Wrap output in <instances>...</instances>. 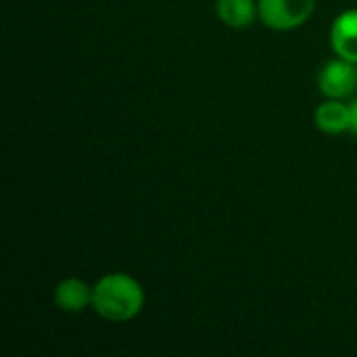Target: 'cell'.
I'll list each match as a JSON object with an SVG mask.
<instances>
[{"instance_id": "1", "label": "cell", "mask_w": 357, "mask_h": 357, "mask_svg": "<svg viewBox=\"0 0 357 357\" xmlns=\"http://www.w3.org/2000/svg\"><path fill=\"white\" fill-rule=\"evenodd\" d=\"M144 305L142 287L128 274H107L92 289V307L109 322H126Z\"/></svg>"}, {"instance_id": "2", "label": "cell", "mask_w": 357, "mask_h": 357, "mask_svg": "<svg viewBox=\"0 0 357 357\" xmlns=\"http://www.w3.org/2000/svg\"><path fill=\"white\" fill-rule=\"evenodd\" d=\"M316 0H259L257 13L261 21L278 31L303 25L314 13Z\"/></svg>"}, {"instance_id": "3", "label": "cell", "mask_w": 357, "mask_h": 357, "mask_svg": "<svg viewBox=\"0 0 357 357\" xmlns=\"http://www.w3.org/2000/svg\"><path fill=\"white\" fill-rule=\"evenodd\" d=\"M354 65L356 63H349L345 59L328 61L318 77L320 90L328 98H337V100L351 96L357 88V71Z\"/></svg>"}, {"instance_id": "8", "label": "cell", "mask_w": 357, "mask_h": 357, "mask_svg": "<svg viewBox=\"0 0 357 357\" xmlns=\"http://www.w3.org/2000/svg\"><path fill=\"white\" fill-rule=\"evenodd\" d=\"M349 111H351V128H349V130H351V132L357 136V100L351 102Z\"/></svg>"}, {"instance_id": "5", "label": "cell", "mask_w": 357, "mask_h": 357, "mask_svg": "<svg viewBox=\"0 0 357 357\" xmlns=\"http://www.w3.org/2000/svg\"><path fill=\"white\" fill-rule=\"evenodd\" d=\"M54 303L61 312L77 314L88 303H92V289L79 280V278H67L63 280L54 291Z\"/></svg>"}, {"instance_id": "4", "label": "cell", "mask_w": 357, "mask_h": 357, "mask_svg": "<svg viewBox=\"0 0 357 357\" xmlns=\"http://www.w3.org/2000/svg\"><path fill=\"white\" fill-rule=\"evenodd\" d=\"M331 44L341 59L357 63V10H345L337 17L331 29Z\"/></svg>"}, {"instance_id": "6", "label": "cell", "mask_w": 357, "mask_h": 357, "mask_svg": "<svg viewBox=\"0 0 357 357\" xmlns=\"http://www.w3.org/2000/svg\"><path fill=\"white\" fill-rule=\"evenodd\" d=\"M316 126L324 134H343L351 128V111L347 105L339 102L337 98L324 102L316 111Z\"/></svg>"}, {"instance_id": "7", "label": "cell", "mask_w": 357, "mask_h": 357, "mask_svg": "<svg viewBox=\"0 0 357 357\" xmlns=\"http://www.w3.org/2000/svg\"><path fill=\"white\" fill-rule=\"evenodd\" d=\"M255 8L253 0H218L220 19L234 29L249 27L255 19Z\"/></svg>"}]
</instances>
